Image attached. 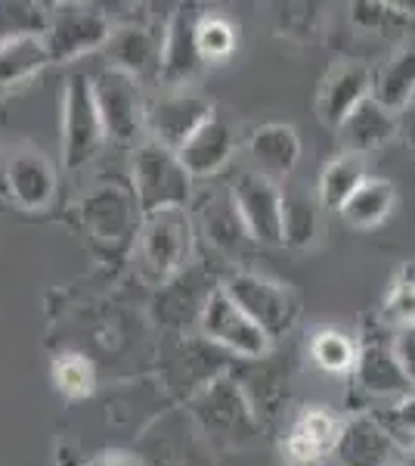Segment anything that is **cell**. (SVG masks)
<instances>
[{
  "label": "cell",
  "mask_w": 415,
  "mask_h": 466,
  "mask_svg": "<svg viewBox=\"0 0 415 466\" xmlns=\"http://www.w3.org/2000/svg\"><path fill=\"white\" fill-rule=\"evenodd\" d=\"M239 44V28L232 25L223 13L205 10V16L199 22V50L205 63H223L232 56Z\"/></svg>",
  "instance_id": "4dcf8cb0"
},
{
  "label": "cell",
  "mask_w": 415,
  "mask_h": 466,
  "mask_svg": "<svg viewBox=\"0 0 415 466\" xmlns=\"http://www.w3.org/2000/svg\"><path fill=\"white\" fill-rule=\"evenodd\" d=\"M195 417L208 432L230 441H245L258 430V410L248 401L245 389L226 377L205 382V389L195 398Z\"/></svg>",
  "instance_id": "8fae6325"
},
{
  "label": "cell",
  "mask_w": 415,
  "mask_h": 466,
  "mask_svg": "<svg viewBox=\"0 0 415 466\" xmlns=\"http://www.w3.org/2000/svg\"><path fill=\"white\" fill-rule=\"evenodd\" d=\"M162 44H164V32L158 35L146 22H122L115 25L109 44L103 47L105 54V66L112 69H122L133 78H158V69H162Z\"/></svg>",
  "instance_id": "5bb4252c"
},
{
  "label": "cell",
  "mask_w": 415,
  "mask_h": 466,
  "mask_svg": "<svg viewBox=\"0 0 415 466\" xmlns=\"http://www.w3.org/2000/svg\"><path fill=\"white\" fill-rule=\"evenodd\" d=\"M357 342L341 329H320L311 339V358L316 367H322L326 373H344L357 367Z\"/></svg>",
  "instance_id": "f546056e"
},
{
  "label": "cell",
  "mask_w": 415,
  "mask_h": 466,
  "mask_svg": "<svg viewBox=\"0 0 415 466\" xmlns=\"http://www.w3.org/2000/svg\"><path fill=\"white\" fill-rule=\"evenodd\" d=\"M394 466H400V463H394Z\"/></svg>",
  "instance_id": "74e56055"
},
{
  "label": "cell",
  "mask_w": 415,
  "mask_h": 466,
  "mask_svg": "<svg viewBox=\"0 0 415 466\" xmlns=\"http://www.w3.org/2000/svg\"><path fill=\"white\" fill-rule=\"evenodd\" d=\"M214 116V103L195 87H162V94L149 100L146 134L153 144H162L180 153L186 140Z\"/></svg>",
  "instance_id": "ba28073f"
},
{
  "label": "cell",
  "mask_w": 415,
  "mask_h": 466,
  "mask_svg": "<svg viewBox=\"0 0 415 466\" xmlns=\"http://www.w3.org/2000/svg\"><path fill=\"white\" fill-rule=\"evenodd\" d=\"M372 96L390 112H403L415 96V41L403 44L372 78Z\"/></svg>",
  "instance_id": "d4e9b609"
},
{
  "label": "cell",
  "mask_w": 415,
  "mask_h": 466,
  "mask_svg": "<svg viewBox=\"0 0 415 466\" xmlns=\"http://www.w3.org/2000/svg\"><path fill=\"white\" fill-rule=\"evenodd\" d=\"M230 299L252 318L270 339L285 336L298 320V296L279 280H270L263 274H252V270H236L230 280L223 283Z\"/></svg>",
  "instance_id": "52a82bcc"
},
{
  "label": "cell",
  "mask_w": 415,
  "mask_h": 466,
  "mask_svg": "<svg viewBox=\"0 0 415 466\" xmlns=\"http://www.w3.org/2000/svg\"><path fill=\"white\" fill-rule=\"evenodd\" d=\"M372 78L375 75L369 72L363 63H338L335 69L329 72V78L322 81L320 100H316L322 125L341 127L344 118L351 116L360 103L372 96Z\"/></svg>",
  "instance_id": "e0dca14e"
},
{
  "label": "cell",
  "mask_w": 415,
  "mask_h": 466,
  "mask_svg": "<svg viewBox=\"0 0 415 466\" xmlns=\"http://www.w3.org/2000/svg\"><path fill=\"white\" fill-rule=\"evenodd\" d=\"M87 466H143V463L133 454H127V451H103Z\"/></svg>",
  "instance_id": "e575fe53"
},
{
  "label": "cell",
  "mask_w": 415,
  "mask_h": 466,
  "mask_svg": "<svg viewBox=\"0 0 415 466\" xmlns=\"http://www.w3.org/2000/svg\"><path fill=\"white\" fill-rule=\"evenodd\" d=\"M397 131H400L397 112L384 109L375 96H369V100L360 103V106L344 118V125L338 127L344 149L353 156H363L369 149L384 147L388 140L397 137Z\"/></svg>",
  "instance_id": "44dd1931"
},
{
  "label": "cell",
  "mask_w": 415,
  "mask_h": 466,
  "mask_svg": "<svg viewBox=\"0 0 415 466\" xmlns=\"http://www.w3.org/2000/svg\"><path fill=\"white\" fill-rule=\"evenodd\" d=\"M236 208L254 243H282V184L263 177L261 171L242 168L230 184Z\"/></svg>",
  "instance_id": "7c38bea8"
},
{
  "label": "cell",
  "mask_w": 415,
  "mask_h": 466,
  "mask_svg": "<svg viewBox=\"0 0 415 466\" xmlns=\"http://www.w3.org/2000/svg\"><path fill=\"white\" fill-rule=\"evenodd\" d=\"M53 63L44 35L16 37L10 44H0V96L13 94L22 85L37 78Z\"/></svg>",
  "instance_id": "7402d4cb"
},
{
  "label": "cell",
  "mask_w": 415,
  "mask_h": 466,
  "mask_svg": "<svg viewBox=\"0 0 415 466\" xmlns=\"http://www.w3.org/2000/svg\"><path fill=\"white\" fill-rule=\"evenodd\" d=\"M397 441L379 417H353L338 435L335 457L341 466H394Z\"/></svg>",
  "instance_id": "ac0fdd59"
},
{
  "label": "cell",
  "mask_w": 415,
  "mask_h": 466,
  "mask_svg": "<svg viewBox=\"0 0 415 466\" xmlns=\"http://www.w3.org/2000/svg\"><path fill=\"white\" fill-rule=\"evenodd\" d=\"M90 87H94V100L105 127V140H112L115 147L137 149L143 144L149 118V100L143 81L122 69L103 66V69L90 75Z\"/></svg>",
  "instance_id": "7a4b0ae2"
},
{
  "label": "cell",
  "mask_w": 415,
  "mask_h": 466,
  "mask_svg": "<svg viewBox=\"0 0 415 466\" xmlns=\"http://www.w3.org/2000/svg\"><path fill=\"white\" fill-rule=\"evenodd\" d=\"M320 197L304 184H282V243L291 249H307L320 237Z\"/></svg>",
  "instance_id": "cb8c5ba5"
},
{
  "label": "cell",
  "mask_w": 415,
  "mask_h": 466,
  "mask_svg": "<svg viewBox=\"0 0 415 466\" xmlns=\"http://www.w3.org/2000/svg\"><path fill=\"white\" fill-rule=\"evenodd\" d=\"M115 22L100 4H78V0H65V4L50 6V25H47V50L53 63H72V59L103 50L109 44Z\"/></svg>",
  "instance_id": "8992f818"
},
{
  "label": "cell",
  "mask_w": 415,
  "mask_h": 466,
  "mask_svg": "<svg viewBox=\"0 0 415 466\" xmlns=\"http://www.w3.org/2000/svg\"><path fill=\"white\" fill-rule=\"evenodd\" d=\"M232 153H236V131L223 116H211L199 131L180 149V162L190 171V177H211L230 165Z\"/></svg>",
  "instance_id": "d6986e66"
},
{
  "label": "cell",
  "mask_w": 415,
  "mask_h": 466,
  "mask_svg": "<svg viewBox=\"0 0 415 466\" xmlns=\"http://www.w3.org/2000/svg\"><path fill=\"white\" fill-rule=\"evenodd\" d=\"M50 6L25 4V0H0V44H10L16 37L47 35Z\"/></svg>",
  "instance_id": "83f0119b"
},
{
  "label": "cell",
  "mask_w": 415,
  "mask_h": 466,
  "mask_svg": "<svg viewBox=\"0 0 415 466\" xmlns=\"http://www.w3.org/2000/svg\"><path fill=\"white\" fill-rule=\"evenodd\" d=\"M131 187L137 193L143 215H153L162 208H186L193 193V177L173 149L143 140L133 149Z\"/></svg>",
  "instance_id": "277c9868"
},
{
  "label": "cell",
  "mask_w": 415,
  "mask_h": 466,
  "mask_svg": "<svg viewBox=\"0 0 415 466\" xmlns=\"http://www.w3.org/2000/svg\"><path fill=\"white\" fill-rule=\"evenodd\" d=\"M63 116H59V134H63V165L69 171L84 168L96 159L105 144V127L94 100L90 75L72 72L63 87Z\"/></svg>",
  "instance_id": "5b68a950"
},
{
  "label": "cell",
  "mask_w": 415,
  "mask_h": 466,
  "mask_svg": "<svg viewBox=\"0 0 415 466\" xmlns=\"http://www.w3.org/2000/svg\"><path fill=\"white\" fill-rule=\"evenodd\" d=\"M400 466H415V441L410 448H403V454H400Z\"/></svg>",
  "instance_id": "8d00e7d4"
},
{
  "label": "cell",
  "mask_w": 415,
  "mask_h": 466,
  "mask_svg": "<svg viewBox=\"0 0 415 466\" xmlns=\"http://www.w3.org/2000/svg\"><path fill=\"white\" fill-rule=\"evenodd\" d=\"M344 426L326 408H304L294 417L285 439V463L289 466H320L329 451H335Z\"/></svg>",
  "instance_id": "2e32d148"
},
{
  "label": "cell",
  "mask_w": 415,
  "mask_h": 466,
  "mask_svg": "<svg viewBox=\"0 0 415 466\" xmlns=\"http://www.w3.org/2000/svg\"><path fill=\"white\" fill-rule=\"evenodd\" d=\"M366 180H369V175H366L363 156H353V153L338 156V159H331L326 168H322L320 202L326 208H338V212H341L347 206V199H351Z\"/></svg>",
  "instance_id": "4316f807"
},
{
  "label": "cell",
  "mask_w": 415,
  "mask_h": 466,
  "mask_svg": "<svg viewBox=\"0 0 415 466\" xmlns=\"http://www.w3.org/2000/svg\"><path fill=\"white\" fill-rule=\"evenodd\" d=\"M353 380L363 389L366 395L372 398H390V401H400L412 392V382L406 377V370L400 367V360L394 355V342L384 345L381 339H366L360 345L357 355V367H353Z\"/></svg>",
  "instance_id": "9a60e30c"
},
{
  "label": "cell",
  "mask_w": 415,
  "mask_h": 466,
  "mask_svg": "<svg viewBox=\"0 0 415 466\" xmlns=\"http://www.w3.org/2000/svg\"><path fill=\"white\" fill-rule=\"evenodd\" d=\"M50 377H53V386H56V392L65 395V398H72V401L94 395V389H96L94 364H90V358L78 355V351H63V355L53 358Z\"/></svg>",
  "instance_id": "f1b7e54d"
},
{
  "label": "cell",
  "mask_w": 415,
  "mask_h": 466,
  "mask_svg": "<svg viewBox=\"0 0 415 466\" xmlns=\"http://www.w3.org/2000/svg\"><path fill=\"white\" fill-rule=\"evenodd\" d=\"M56 165L44 149L32 144H19L4 156L0 184H4L10 202H16L25 212H44L56 197Z\"/></svg>",
  "instance_id": "30bf717a"
},
{
  "label": "cell",
  "mask_w": 415,
  "mask_h": 466,
  "mask_svg": "<svg viewBox=\"0 0 415 466\" xmlns=\"http://www.w3.org/2000/svg\"><path fill=\"white\" fill-rule=\"evenodd\" d=\"M400 131H403V140L410 147H415V96L400 112Z\"/></svg>",
  "instance_id": "d590c367"
},
{
  "label": "cell",
  "mask_w": 415,
  "mask_h": 466,
  "mask_svg": "<svg viewBox=\"0 0 415 466\" xmlns=\"http://www.w3.org/2000/svg\"><path fill=\"white\" fill-rule=\"evenodd\" d=\"M81 218L90 233V243L103 252H118L137 239L143 208L131 184L122 180H96L81 202Z\"/></svg>",
  "instance_id": "3957f363"
},
{
  "label": "cell",
  "mask_w": 415,
  "mask_h": 466,
  "mask_svg": "<svg viewBox=\"0 0 415 466\" xmlns=\"http://www.w3.org/2000/svg\"><path fill=\"white\" fill-rule=\"evenodd\" d=\"M379 420L384 423V430L394 435V441H403V448H410L415 441V389L406 398H400L394 408Z\"/></svg>",
  "instance_id": "1f68e13d"
},
{
  "label": "cell",
  "mask_w": 415,
  "mask_h": 466,
  "mask_svg": "<svg viewBox=\"0 0 415 466\" xmlns=\"http://www.w3.org/2000/svg\"><path fill=\"white\" fill-rule=\"evenodd\" d=\"M202 233H205L208 246H214L223 255H236L252 239L242 215L236 208V199H232V190L214 193V197L205 199V206H202Z\"/></svg>",
  "instance_id": "603a6c76"
},
{
  "label": "cell",
  "mask_w": 415,
  "mask_h": 466,
  "mask_svg": "<svg viewBox=\"0 0 415 466\" xmlns=\"http://www.w3.org/2000/svg\"><path fill=\"white\" fill-rule=\"evenodd\" d=\"M384 318L390 323H397V329L412 327L415 323V277H406L400 280L394 289H390L388 302H384Z\"/></svg>",
  "instance_id": "d6a6232c"
},
{
  "label": "cell",
  "mask_w": 415,
  "mask_h": 466,
  "mask_svg": "<svg viewBox=\"0 0 415 466\" xmlns=\"http://www.w3.org/2000/svg\"><path fill=\"white\" fill-rule=\"evenodd\" d=\"M248 156H252V168L261 171L263 177L282 184L294 171L301 156V140L291 125H261L248 137Z\"/></svg>",
  "instance_id": "ffe728a7"
},
{
  "label": "cell",
  "mask_w": 415,
  "mask_h": 466,
  "mask_svg": "<svg viewBox=\"0 0 415 466\" xmlns=\"http://www.w3.org/2000/svg\"><path fill=\"white\" fill-rule=\"evenodd\" d=\"M202 16H205V6L195 4H183L171 13L168 25H164L162 69H158V85L162 87H190V81L205 66L199 50Z\"/></svg>",
  "instance_id": "4fadbf2b"
},
{
  "label": "cell",
  "mask_w": 415,
  "mask_h": 466,
  "mask_svg": "<svg viewBox=\"0 0 415 466\" xmlns=\"http://www.w3.org/2000/svg\"><path fill=\"white\" fill-rule=\"evenodd\" d=\"M193 255V221L186 208H162L143 215L140 233L133 239V258L140 274L153 287H164L190 268Z\"/></svg>",
  "instance_id": "6da1fadb"
},
{
  "label": "cell",
  "mask_w": 415,
  "mask_h": 466,
  "mask_svg": "<svg viewBox=\"0 0 415 466\" xmlns=\"http://www.w3.org/2000/svg\"><path fill=\"white\" fill-rule=\"evenodd\" d=\"M394 355L400 360V367L406 370V377H410V382L415 386V323H412V327L397 329V336H394Z\"/></svg>",
  "instance_id": "836d02e7"
},
{
  "label": "cell",
  "mask_w": 415,
  "mask_h": 466,
  "mask_svg": "<svg viewBox=\"0 0 415 466\" xmlns=\"http://www.w3.org/2000/svg\"><path fill=\"white\" fill-rule=\"evenodd\" d=\"M394 202H397V190L390 180L384 177H369L351 199L341 208V218L351 228H375L381 224L384 218L394 212Z\"/></svg>",
  "instance_id": "484cf974"
},
{
  "label": "cell",
  "mask_w": 415,
  "mask_h": 466,
  "mask_svg": "<svg viewBox=\"0 0 415 466\" xmlns=\"http://www.w3.org/2000/svg\"><path fill=\"white\" fill-rule=\"evenodd\" d=\"M199 327L208 342H214L217 349H223L232 358L258 360L270 351V336L232 302L230 292L223 289V283L208 296Z\"/></svg>",
  "instance_id": "9c48e42d"
}]
</instances>
